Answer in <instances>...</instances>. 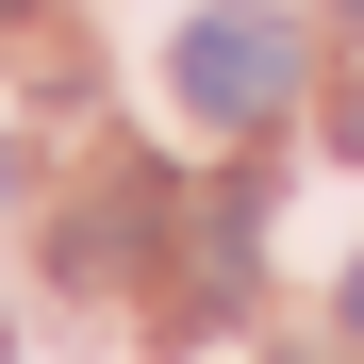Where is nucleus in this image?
I'll return each mask as SVG.
<instances>
[{"label": "nucleus", "mask_w": 364, "mask_h": 364, "mask_svg": "<svg viewBox=\"0 0 364 364\" xmlns=\"http://www.w3.org/2000/svg\"><path fill=\"white\" fill-rule=\"evenodd\" d=\"M0 364H17V348H0Z\"/></svg>", "instance_id": "nucleus-6"}, {"label": "nucleus", "mask_w": 364, "mask_h": 364, "mask_svg": "<svg viewBox=\"0 0 364 364\" xmlns=\"http://www.w3.org/2000/svg\"><path fill=\"white\" fill-rule=\"evenodd\" d=\"M348 17H364V0H348Z\"/></svg>", "instance_id": "nucleus-5"}, {"label": "nucleus", "mask_w": 364, "mask_h": 364, "mask_svg": "<svg viewBox=\"0 0 364 364\" xmlns=\"http://www.w3.org/2000/svg\"><path fill=\"white\" fill-rule=\"evenodd\" d=\"M0 17H33V0H0Z\"/></svg>", "instance_id": "nucleus-4"}, {"label": "nucleus", "mask_w": 364, "mask_h": 364, "mask_svg": "<svg viewBox=\"0 0 364 364\" xmlns=\"http://www.w3.org/2000/svg\"><path fill=\"white\" fill-rule=\"evenodd\" d=\"M348 331H364V265H348Z\"/></svg>", "instance_id": "nucleus-3"}, {"label": "nucleus", "mask_w": 364, "mask_h": 364, "mask_svg": "<svg viewBox=\"0 0 364 364\" xmlns=\"http://www.w3.org/2000/svg\"><path fill=\"white\" fill-rule=\"evenodd\" d=\"M166 83H182V116H215V133H265V116L298 100V17H265V0H215V17H182Z\"/></svg>", "instance_id": "nucleus-1"}, {"label": "nucleus", "mask_w": 364, "mask_h": 364, "mask_svg": "<svg viewBox=\"0 0 364 364\" xmlns=\"http://www.w3.org/2000/svg\"><path fill=\"white\" fill-rule=\"evenodd\" d=\"M331 149H348V166H364V83H348V100H331Z\"/></svg>", "instance_id": "nucleus-2"}]
</instances>
